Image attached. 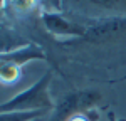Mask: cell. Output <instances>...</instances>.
<instances>
[{
  "label": "cell",
  "instance_id": "7a4b0ae2",
  "mask_svg": "<svg viewBox=\"0 0 126 121\" xmlns=\"http://www.w3.org/2000/svg\"><path fill=\"white\" fill-rule=\"evenodd\" d=\"M101 101H103V94L97 89L72 91L56 104L52 118L49 121H69L72 116L91 113L97 104H101Z\"/></svg>",
  "mask_w": 126,
  "mask_h": 121
},
{
  "label": "cell",
  "instance_id": "5b68a950",
  "mask_svg": "<svg viewBox=\"0 0 126 121\" xmlns=\"http://www.w3.org/2000/svg\"><path fill=\"white\" fill-rule=\"evenodd\" d=\"M32 42L22 37L20 34H17L14 29H10L7 25L0 24V56H10L14 52L29 47Z\"/></svg>",
  "mask_w": 126,
  "mask_h": 121
},
{
  "label": "cell",
  "instance_id": "3957f363",
  "mask_svg": "<svg viewBox=\"0 0 126 121\" xmlns=\"http://www.w3.org/2000/svg\"><path fill=\"white\" fill-rule=\"evenodd\" d=\"M44 52L39 45L30 44L29 47L14 52L10 56H0V81L2 82H15L20 77V69L30 60L44 59Z\"/></svg>",
  "mask_w": 126,
  "mask_h": 121
},
{
  "label": "cell",
  "instance_id": "ba28073f",
  "mask_svg": "<svg viewBox=\"0 0 126 121\" xmlns=\"http://www.w3.org/2000/svg\"><path fill=\"white\" fill-rule=\"evenodd\" d=\"M97 120V114L94 111L91 113H86V114H78V116H72L69 121H96Z\"/></svg>",
  "mask_w": 126,
  "mask_h": 121
},
{
  "label": "cell",
  "instance_id": "8fae6325",
  "mask_svg": "<svg viewBox=\"0 0 126 121\" xmlns=\"http://www.w3.org/2000/svg\"><path fill=\"white\" fill-rule=\"evenodd\" d=\"M34 121H42V118H37V120H34Z\"/></svg>",
  "mask_w": 126,
  "mask_h": 121
},
{
  "label": "cell",
  "instance_id": "8992f818",
  "mask_svg": "<svg viewBox=\"0 0 126 121\" xmlns=\"http://www.w3.org/2000/svg\"><path fill=\"white\" fill-rule=\"evenodd\" d=\"M49 111H27V113H0V121H34Z\"/></svg>",
  "mask_w": 126,
  "mask_h": 121
},
{
  "label": "cell",
  "instance_id": "30bf717a",
  "mask_svg": "<svg viewBox=\"0 0 126 121\" xmlns=\"http://www.w3.org/2000/svg\"><path fill=\"white\" fill-rule=\"evenodd\" d=\"M3 3H5V0H0V7H2V5H3Z\"/></svg>",
  "mask_w": 126,
  "mask_h": 121
},
{
  "label": "cell",
  "instance_id": "6da1fadb",
  "mask_svg": "<svg viewBox=\"0 0 126 121\" xmlns=\"http://www.w3.org/2000/svg\"><path fill=\"white\" fill-rule=\"evenodd\" d=\"M52 72L47 71L30 88L15 94L9 101L0 103V113H27V111H50L56 108L49 94Z\"/></svg>",
  "mask_w": 126,
  "mask_h": 121
},
{
  "label": "cell",
  "instance_id": "52a82bcc",
  "mask_svg": "<svg viewBox=\"0 0 126 121\" xmlns=\"http://www.w3.org/2000/svg\"><path fill=\"white\" fill-rule=\"evenodd\" d=\"M89 3L103 7L108 10H118V12H126V0H87Z\"/></svg>",
  "mask_w": 126,
  "mask_h": 121
},
{
  "label": "cell",
  "instance_id": "9c48e42d",
  "mask_svg": "<svg viewBox=\"0 0 126 121\" xmlns=\"http://www.w3.org/2000/svg\"><path fill=\"white\" fill-rule=\"evenodd\" d=\"M108 120H109V121H119V120L114 118V114H113V113H109V118H108Z\"/></svg>",
  "mask_w": 126,
  "mask_h": 121
},
{
  "label": "cell",
  "instance_id": "277c9868",
  "mask_svg": "<svg viewBox=\"0 0 126 121\" xmlns=\"http://www.w3.org/2000/svg\"><path fill=\"white\" fill-rule=\"evenodd\" d=\"M40 20L44 24V27L57 37H84L87 34V29L81 24L71 22L64 15H61L59 12L52 10H44L40 14Z\"/></svg>",
  "mask_w": 126,
  "mask_h": 121
}]
</instances>
